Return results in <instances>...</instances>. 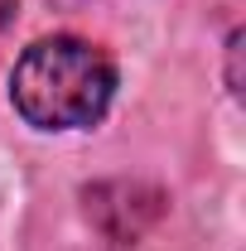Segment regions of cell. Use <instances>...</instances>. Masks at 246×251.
<instances>
[{
  "mask_svg": "<svg viewBox=\"0 0 246 251\" xmlns=\"http://www.w3.org/2000/svg\"><path fill=\"white\" fill-rule=\"evenodd\" d=\"M116 97V63L77 34L29 44L10 73L15 111L39 130H82L106 116Z\"/></svg>",
  "mask_w": 246,
  "mask_h": 251,
  "instance_id": "obj_1",
  "label": "cell"
},
{
  "mask_svg": "<svg viewBox=\"0 0 246 251\" xmlns=\"http://www.w3.org/2000/svg\"><path fill=\"white\" fill-rule=\"evenodd\" d=\"M106 198L87 188V213L97 218V227L116 242H135L154 218H159V193L140 184H101Z\"/></svg>",
  "mask_w": 246,
  "mask_h": 251,
  "instance_id": "obj_2",
  "label": "cell"
},
{
  "mask_svg": "<svg viewBox=\"0 0 246 251\" xmlns=\"http://www.w3.org/2000/svg\"><path fill=\"white\" fill-rule=\"evenodd\" d=\"M237 58H242V34L227 39V87L232 92H242V68H237Z\"/></svg>",
  "mask_w": 246,
  "mask_h": 251,
  "instance_id": "obj_3",
  "label": "cell"
},
{
  "mask_svg": "<svg viewBox=\"0 0 246 251\" xmlns=\"http://www.w3.org/2000/svg\"><path fill=\"white\" fill-rule=\"evenodd\" d=\"M53 10H77V5H87V0H49Z\"/></svg>",
  "mask_w": 246,
  "mask_h": 251,
  "instance_id": "obj_4",
  "label": "cell"
}]
</instances>
